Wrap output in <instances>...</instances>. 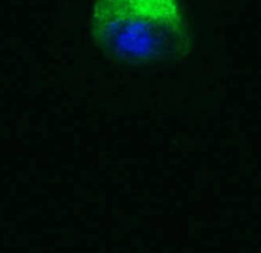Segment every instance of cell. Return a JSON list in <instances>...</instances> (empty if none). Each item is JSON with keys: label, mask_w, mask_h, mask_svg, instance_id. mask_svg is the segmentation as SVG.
I'll list each match as a JSON object with an SVG mask.
<instances>
[{"label": "cell", "mask_w": 261, "mask_h": 253, "mask_svg": "<svg viewBox=\"0 0 261 253\" xmlns=\"http://www.w3.org/2000/svg\"><path fill=\"white\" fill-rule=\"evenodd\" d=\"M90 32L108 60L128 69L175 66L192 49L178 0H95Z\"/></svg>", "instance_id": "6da1fadb"}]
</instances>
